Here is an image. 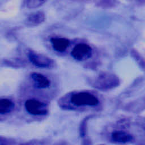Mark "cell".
Masks as SVG:
<instances>
[{"label":"cell","mask_w":145,"mask_h":145,"mask_svg":"<svg viewBox=\"0 0 145 145\" xmlns=\"http://www.w3.org/2000/svg\"><path fill=\"white\" fill-rule=\"evenodd\" d=\"M50 41L53 48L58 52H64L70 44L69 40L64 37H52Z\"/></svg>","instance_id":"cell-7"},{"label":"cell","mask_w":145,"mask_h":145,"mask_svg":"<svg viewBox=\"0 0 145 145\" xmlns=\"http://www.w3.org/2000/svg\"><path fill=\"white\" fill-rule=\"evenodd\" d=\"M30 78L33 82V86L37 89H45L49 87L50 82L47 77L38 72H32Z\"/></svg>","instance_id":"cell-5"},{"label":"cell","mask_w":145,"mask_h":145,"mask_svg":"<svg viewBox=\"0 0 145 145\" xmlns=\"http://www.w3.org/2000/svg\"><path fill=\"white\" fill-rule=\"evenodd\" d=\"M70 103L76 106H91L98 105L99 101L97 97L88 92H78L72 93L70 97Z\"/></svg>","instance_id":"cell-1"},{"label":"cell","mask_w":145,"mask_h":145,"mask_svg":"<svg viewBox=\"0 0 145 145\" xmlns=\"http://www.w3.org/2000/svg\"><path fill=\"white\" fill-rule=\"evenodd\" d=\"M1 145H6V144H2V143H1Z\"/></svg>","instance_id":"cell-11"},{"label":"cell","mask_w":145,"mask_h":145,"mask_svg":"<svg viewBox=\"0 0 145 145\" xmlns=\"http://www.w3.org/2000/svg\"><path fill=\"white\" fill-rule=\"evenodd\" d=\"M15 104L12 100L8 98L0 99V114H6L10 113L14 108Z\"/></svg>","instance_id":"cell-9"},{"label":"cell","mask_w":145,"mask_h":145,"mask_svg":"<svg viewBox=\"0 0 145 145\" xmlns=\"http://www.w3.org/2000/svg\"><path fill=\"white\" fill-rule=\"evenodd\" d=\"M112 142L119 144H126L131 142L133 140V137L130 133L122 130L113 131L110 135Z\"/></svg>","instance_id":"cell-6"},{"label":"cell","mask_w":145,"mask_h":145,"mask_svg":"<svg viewBox=\"0 0 145 145\" xmlns=\"http://www.w3.org/2000/svg\"><path fill=\"white\" fill-rule=\"evenodd\" d=\"M92 54V48L86 43H79L76 44L71 52V56L74 59L83 61L89 58Z\"/></svg>","instance_id":"cell-3"},{"label":"cell","mask_w":145,"mask_h":145,"mask_svg":"<svg viewBox=\"0 0 145 145\" xmlns=\"http://www.w3.org/2000/svg\"><path fill=\"white\" fill-rule=\"evenodd\" d=\"M26 111L33 116H44L48 112L46 103L36 99H29L24 103Z\"/></svg>","instance_id":"cell-2"},{"label":"cell","mask_w":145,"mask_h":145,"mask_svg":"<svg viewBox=\"0 0 145 145\" xmlns=\"http://www.w3.org/2000/svg\"><path fill=\"white\" fill-rule=\"evenodd\" d=\"M45 15L42 11H37L30 14L26 19L25 23L28 26H36L44 22Z\"/></svg>","instance_id":"cell-8"},{"label":"cell","mask_w":145,"mask_h":145,"mask_svg":"<svg viewBox=\"0 0 145 145\" xmlns=\"http://www.w3.org/2000/svg\"><path fill=\"white\" fill-rule=\"evenodd\" d=\"M45 2V1H25L24 2V5L26 7L29 8H37L41 6L43 3Z\"/></svg>","instance_id":"cell-10"},{"label":"cell","mask_w":145,"mask_h":145,"mask_svg":"<svg viewBox=\"0 0 145 145\" xmlns=\"http://www.w3.org/2000/svg\"><path fill=\"white\" fill-rule=\"evenodd\" d=\"M28 57L33 65L39 68H49L53 65V61L52 58L32 50L29 51Z\"/></svg>","instance_id":"cell-4"}]
</instances>
